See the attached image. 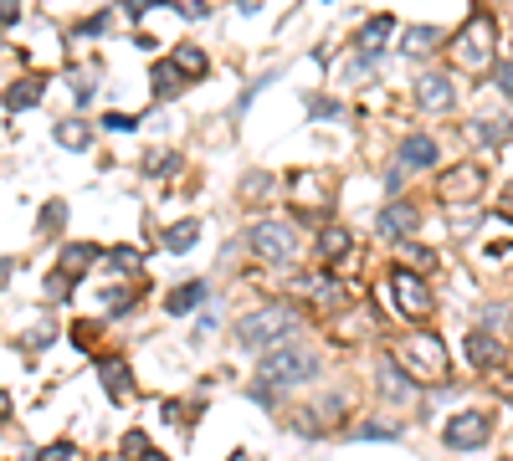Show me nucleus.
I'll return each mask as SVG.
<instances>
[{
    "instance_id": "nucleus-1",
    "label": "nucleus",
    "mask_w": 513,
    "mask_h": 461,
    "mask_svg": "<svg viewBox=\"0 0 513 461\" xmlns=\"http://www.w3.org/2000/svg\"><path fill=\"white\" fill-rule=\"evenodd\" d=\"M313 369H318V359L308 354V348H272V354H262V364H256V389H293V385H303V380H313Z\"/></svg>"
},
{
    "instance_id": "nucleus-2",
    "label": "nucleus",
    "mask_w": 513,
    "mask_h": 461,
    "mask_svg": "<svg viewBox=\"0 0 513 461\" xmlns=\"http://www.w3.org/2000/svg\"><path fill=\"white\" fill-rule=\"evenodd\" d=\"M288 334H298V313L293 307H256L237 323V343L242 348H267V343H283Z\"/></svg>"
},
{
    "instance_id": "nucleus-3",
    "label": "nucleus",
    "mask_w": 513,
    "mask_h": 461,
    "mask_svg": "<svg viewBox=\"0 0 513 461\" xmlns=\"http://www.w3.org/2000/svg\"><path fill=\"white\" fill-rule=\"evenodd\" d=\"M395 359L411 369L416 380H441L446 375V348H441L436 334H405L395 343Z\"/></svg>"
},
{
    "instance_id": "nucleus-4",
    "label": "nucleus",
    "mask_w": 513,
    "mask_h": 461,
    "mask_svg": "<svg viewBox=\"0 0 513 461\" xmlns=\"http://www.w3.org/2000/svg\"><path fill=\"white\" fill-rule=\"evenodd\" d=\"M452 57H457V67L483 72L487 62H493V16L478 11L473 21H467V26L457 31V41H452Z\"/></svg>"
},
{
    "instance_id": "nucleus-5",
    "label": "nucleus",
    "mask_w": 513,
    "mask_h": 461,
    "mask_svg": "<svg viewBox=\"0 0 513 461\" xmlns=\"http://www.w3.org/2000/svg\"><path fill=\"white\" fill-rule=\"evenodd\" d=\"M446 446L452 451H473V446H483L487 436H493V415L487 410H462V415H452V421H446Z\"/></svg>"
},
{
    "instance_id": "nucleus-6",
    "label": "nucleus",
    "mask_w": 513,
    "mask_h": 461,
    "mask_svg": "<svg viewBox=\"0 0 513 461\" xmlns=\"http://www.w3.org/2000/svg\"><path fill=\"white\" fill-rule=\"evenodd\" d=\"M247 246H252V256H262V261H288V256H293V226H283V221H256V226L247 231Z\"/></svg>"
},
{
    "instance_id": "nucleus-7",
    "label": "nucleus",
    "mask_w": 513,
    "mask_h": 461,
    "mask_svg": "<svg viewBox=\"0 0 513 461\" xmlns=\"http://www.w3.org/2000/svg\"><path fill=\"white\" fill-rule=\"evenodd\" d=\"M390 288H395V302H400L405 318H426V313H432V288H426L411 267H395L390 272Z\"/></svg>"
},
{
    "instance_id": "nucleus-8",
    "label": "nucleus",
    "mask_w": 513,
    "mask_h": 461,
    "mask_svg": "<svg viewBox=\"0 0 513 461\" xmlns=\"http://www.w3.org/2000/svg\"><path fill=\"white\" fill-rule=\"evenodd\" d=\"M483 180H487V174H483V164H457V169H446L441 180H436V195H441L446 205L473 200V195L483 190Z\"/></svg>"
},
{
    "instance_id": "nucleus-9",
    "label": "nucleus",
    "mask_w": 513,
    "mask_h": 461,
    "mask_svg": "<svg viewBox=\"0 0 513 461\" xmlns=\"http://www.w3.org/2000/svg\"><path fill=\"white\" fill-rule=\"evenodd\" d=\"M390 31H395V21H390V16H370L365 26H359L354 47L365 52V62H375V57H380V47H385V41H390Z\"/></svg>"
},
{
    "instance_id": "nucleus-10",
    "label": "nucleus",
    "mask_w": 513,
    "mask_h": 461,
    "mask_svg": "<svg viewBox=\"0 0 513 461\" xmlns=\"http://www.w3.org/2000/svg\"><path fill=\"white\" fill-rule=\"evenodd\" d=\"M416 226H421V210L405 205V200H395V205L380 210V236H411Z\"/></svg>"
},
{
    "instance_id": "nucleus-11",
    "label": "nucleus",
    "mask_w": 513,
    "mask_h": 461,
    "mask_svg": "<svg viewBox=\"0 0 513 461\" xmlns=\"http://www.w3.org/2000/svg\"><path fill=\"white\" fill-rule=\"evenodd\" d=\"M416 87H421V93H416V98H421V108H432V113H446V108H452V77L426 72Z\"/></svg>"
},
{
    "instance_id": "nucleus-12",
    "label": "nucleus",
    "mask_w": 513,
    "mask_h": 461,
    "mask_svg": "<svg viewBox=\"0 0 513 461\" xmlns=\"http://www.w3.org/2000/svg\"><path fill=\"white\" fill-rule=\"evenodd\" d=\"M98 261V246H88V241H77V246H62V267H57V277H67V282H77L82 272H88Z\"/></svg>"
},
{
    "instance_id": "nucleus-13",
    "label": "nucleus",
    "mask_w": 513,
    "mask_h": 461,
    "mask_svg": "<svg viewBox=\"0 0 513 461\" xmlns=\"http://www.w3.org/2000/svg\"><path fill=\"white\" fill-rule=\"evenodd\" d=\"M400 164H405V169H432V164H436V144L426 139V134L400 139Z\"/></svg>"
},
{
    "instance_id": "nucleus-14",
    "label": "nucleus",
    "mask_w": 513,
    "mask_h": 461,
    "mask_svg": "<svg viewBox=\"0 0 513 461\" xmlns=\"http://www.w3.org/2000/svg\"><path fill=\"white\" fill-rule=\"evenodd\" d=\"M467 359H473V369H493V364L503 359V348L493 343V334L473 328V334H467Z\"/></svg>"
},
{
    "instance_id": "nucleus-15",
    "label": "nucleus",
    "mask_w": 513,
    "mask_h": 461,
    "mask_svg": "<svg viewBox=\"0 0 513 461\" xmlns=\"http://www.w3.org/2000/svg\"><path fill=\"white\" fill-rule=\"evenodd\" d=\"M349 251H354L349 226H324V231H318V256H324V261H339V256H349Z\"/></svg>"
},
{
    "instance_id": "nucleus-16",
    "label": "nucleus",
    "mask_w": 513,
    "mask_h": 461,
    "mask_svg": "<svg viewBox=\"0 0 513 461\" xmlns=\"http://www.w3.org/2000/svg\"><path fill=\"white\" fill-rule=\"evenodd\" d=\"M201 302H205V282H180V288L164 297V307H169L175 318H180V313H196Z\"/></svg>"
},
{
    "instance_id": "nucleus-17",
    "label": "nucleus",
    "mask_w": 513,
    "mask_h": 461,
    "mask_svg": "<svg viewBox=\"0 0 513 461\" xmlns=\"http://www.w3.org/2000/svg\"><path fill=\"white\" fill-rule=\"evenodd\" d=\"M149 82H154V98L159 103H169V98H175L180 93V72H175V62H154V72H149Z\"/></svg>"
},
{
    "instance_id": "nucleus-18",
    "label": "nucleus",
    "mask_w": 513,
    "mask_h": 461,
    "mask_svg": "<svg viewBox=\"0 0 513 461\" xmlns=\"http://www.w3.org/2000/svg\"><path fill=\"white\" fill-rule=\"evenodd\" d=\"M103 389H108L113 400H128L134 385H128V364L123 359H103Z\"/></svg>"
},
{
    "instance_id": "nucleus-19",
    "label": "nucleus",
    "mask_w": 513,
    "mask_h": 461,
    "mask_svg": "<svg viewBox=\"0 0 513 461\" xmlns=\"http://www.w3.org/2000/svg\"><path fill=\"white\" fill-rule=\"evenodd\" d=\"M196 236H201V221H180V226H169V231H164V251L185 256L190 246H196Z\"/></svg>"
},
{
    "instance_id": "nucleus-20",
    "label": "nucleus",
    "mask_w": 513,
    "mask_h": 461,
    "mask_svg": "<svg viewBox=\"0 0 513 461\" xmlns=\"http://www.w3.org/2000/svg\"><path fill=\"white\" fill-rule=\"evenodd\" d=\"M169 62H175V72H180V77H205V72H210V62H205V52H201V47H180Z\"/></svg>"
},
{
    "instance_id": "nucleus-21",
    "label": "nucleus",
    "mask_w": 513,
    "mask_h": 461,
    "mask_svg": "<svg viewBox=\"0 0 513 461\" xmlns=\"http://www.w3.org/2000/svg\"><path fill=\"white\" fill-rule=\"evenodd\" d=\"M436 41H441V31L436 26H411V31H405V57H421V52H432L436 47Z\"/></svg>"
},
{
    "instance_id": "nucleus-22",
    "label": "nucleus",
    "mask_w": 513,
    "mask_h": 461,
    "mask_svg": "<svg viewBox=\"0 0 513 461\" xmlns=\"http://www.w3.org/2000/svg\"><path fill=\"white\" fill-rule=\"evenodd\" d=\"M57 144L62 149H88L93 134H88V123H82V118H67V123H57Z\"/></svg>"
},
{
    "instance_id": "nucleus-23",
    "label": "nucleus",
    "mask_w": 513,
    "mask_h": 461,
    "mask_svg": "<svg viewBox=\"0 0 513 461\" xmlns=\"http://www.w3.org/2000/svg\"><path fill=\"white\" fill-rule=\"evenodd\" d=\"M36 98H41V82L26 77V82H16L11 93H6V108H16V113H21V108H36Z\"/></svg>"
},
{
    "instance_id": "nucleus-24",
    "label": "nucleus",
    "mask_w": 513,
    "mask_h": 461,
    "mask_svg": "<svg viewBox=\"0 0 513 461\" xmlns=\"http://www.w3.org/2000/svg\"><path fill=\"white\" fill-rule=\"evenodd\" d=\"M380 389L395 394V400H411V380H405V369H395V364L380 369Z\"/></svg>"
},
{
    "instance_id": "nucleus-25",
    "label": "nucleus",
    "mask_w": 513,
    "mask_h": 461,
    "mask_svg": "<svg viewBox=\"0 0 513 461\" xmlns=\"http://www.w3.org/2000/svg\"><path fill=\"white\" fill-rule=\"evenodd\" d=\"M508 134H513L508 118H483V123H478V139H483V144H503Z\"/></svg>"
},
{
    "instance_id": "nucleus-26",
    "label": "nucleus",
    "mask_w": 513,
    "mask_h": 461,
    "mask_svg": "<svg viewBox=\"0 0 513 461\" xmlns=\"http://www.w3.org/2000/svg\"><path fill=\"white\" fill-rule=\"evenodd\" d=\"M359 441H395V426L390 421H365V426H354Z\"/></svg>"
},
{
    "instance_id": "nucleus-27",
    "label": "nucleus",
    "mask_w": 513,
    "mask_h": 461,
    "mask_svg": "<svg viewBox=\"0 0 513 461\" xmlns=\"http://www.w3.org/2000/svg\"><path fill=\"white\" fill-rule=\"evenodd\" d=\"M144 164H149V174H175L180 169V154L175 149H159V154H149Z\"/></svg>"
},
{
    "instance_id": "nucleus-28",
    "label": "nucleus",
    "mask_w": 513,
    "mask_h": 461,
    "mask_svg": "<svg viewBox=\"0 0 513 461\" xmlns=\"http://www.w3.org/2000/svg\"><path fill=\"white\" fill-rule=\"evenodd\" d=\"M108 261H113L118 272H139V267H144V256H139L134 246H113V251H108Z\"/></svg>"
},
{
    "instance_id": "nucleus-29",
    "label": "nucleus",
    "mask_w": 513,
    "mask_h": 461,
    "mask_svg": "<svg viewBox=\"0 0 513 461\" xmlns=\"http://www.w3.org/2000/svg\"><path fill=\"white\" fill-rule=\"evenodd\" d=\"M308 113H313V118H339L344 108H339L334 98H308Z\"/></svg>"
},
{
    "instance_id": "nucleus-30",
    "label": "nucleus",
    "mask_w": 513,
    "mask_h": 461,
    "mask_svg": "<svg viewBox=\"0 0 513 461\" xmlns=\"http://www.w3.org/2000/svg\"><path fill=\"white\" fill-rule=\"evenodd\" d=\"M72 456H77V446H72V441H52L47 451H41V461H72Z\"/></svg>"
},
{
    "instance_id": "nucleus-31",
    "label": "nucleus",
    "mask_w": 513,
    "mask_h": 461,
    "mask_svg": "<svg viewBox=\"0 0 513 461\" xmlns=\"http://www.w3.org/2000/svg\"><path fill=\"white\" fill-rule=\"evenodd\" d=\"M57 221H67V205H62V200H52L47 210H41V231H52Z\"/></svg>"
},
{
    "instance_id": "nucleus-32",
    "label": "nucleus",
    "mask_w": 513,
    "mask_h": 461,
    "mask_svg": "<svg viewBox=\"0 0 513 461\" xmlns=\"http://www.w3.org/2000/svg\"><path fill=\"white\" fill-rule=\"evenodd\" d=\"M72 338H77L82 348H93V338H98V323H77V328H72Z\"/></svg>"
},
{
    "instance_id": "nucleus-33",
    "label": "nucleus",
    "mask_w": 513,
    "mask_h": 461,
    "mask_svg": "<svg viewBox=\"0 0 513 461\" xmlns=\"http://www.w3.org/2000/svg\"><path fill=\"white\" fill-rule=\"evenodd\" d=\"M103 128H113V134H128V128H134V118H128V113H108V118H103Z\"/></svg>"
},
{
    "instance_id": "nucleus-34",
    "label": "nucleus",
    "mask_w": 513,
    "mask_h": 461,
    "mask_svg": "<svg viewBox=\"0 0 513 461\" xmlns=\"http://www.w3.org/2000/svg\"><path fill=\"white\" fill-rule=\"evenodd\" d=\"M498 93L513 98V62H503V67H498Z\"/></svg>"
},
{
    "instance_id": "nucleus-35",
    "label": "nucleus",
    "mask_w": 513,
    "mask_h": 461,
    "mask_svg": "<svg viewBox=\"0 0 513 461\" xmlns=\"http://www.w3.org/2000/svg\"><path fill=\"white\" fill-rule=\"evenodd\" d=\"M175 11H180V16H185V21H201V16H205V11H210V6H201V0H190V6H175Z\"/></svg>"
},
{
    "instance_id": "nucleus-36",
    "label": "nucleus",
    "mask_w": 513,
    "mask_h": 461,
    "mask_svg": "<svg viewBox=\"0 0 513 461\" xmlns=\"http://www.w3.org/2000/svg\"><path fill=\"white\" fill-rule=\"evenodd\" d=\"M16 16H21L16 6H0V26H11V21H16Z\"/></svg>"
},
{
    "instance_id": "nucleus-37",
    "label": "nucleus",
    "mask_w": 513,
    "mask_h": 461,
    "mask_svg": "<svg viewBox=\"0 0 513 461\" xmlns=\"http://www.w3.org/2000/svg\"><path fill=\"white\" fill-rule=\"evenodd\" d=\"M11 272H16V261H0V288L11 282Z\"/></svg>"
},
{
    "instance_id": "nucleus-38",
    "label": "nucleus",
    "mask_w": 513,
    "mask_h": 461,
    "mask_svg": "<svg viewBox=\"0 0 513 461\" xmlns=\"http://www.w3.org/2000/svg\"><path fill=\"white\" fill-rule=\"evenodd\" d=\"M139 461H164V456H159L154 446H144V456H139Z\"/></svg>"
},
{
    "instance_id": "nucleus-39",
    "label": "nucleus",
    "mask_w": 513,
    "mask_h": 461,
    "mask_svg": "<svg viewBox=\"0 0 513 461\" xmlns=\"http://www.w3.org/2000/svg\"><path fill=\"white\" fill-rule=\"evenodd\" d=\"M6 410H11V394H6V389H0V415H6Z\"/></svg>"
},
{
    "instance_id": "nucleus-40",
    "label": "nucleus",
    "mask_w": 513,
    "mask_h": 461,
    "mask_svg": "<svg viewBox=\"0 0 513 461\" xmlns=\"http://www.w3.org/2000/svg\"><path fill=\"white\" fill-rule=\"evenodd\" d=\"M231 461H252V456H247V451H237V456H231Z\"/></svg>"
}]
</instances>
